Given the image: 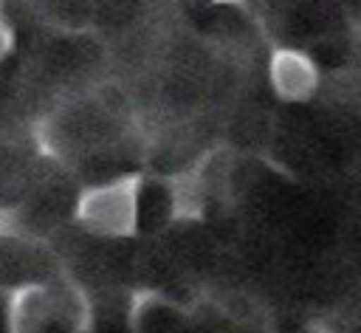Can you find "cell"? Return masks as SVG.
<instances>
[{
  "label": "cell",
  "instance_id": "3957f363",
  "mask_svg": "<svg viewBox=\"0 0 361 333\" xmlns=\"http://www.w3.org/2000/svg\"><path fill=\"white\" fill-rule=\"evenodd\" d=\"M6 333H42L54 322L48 282H23L6 291Z\"/></svg>",
  "mask_w": 361,
  "mask_h": 333
},
{
  "label": "cell",
  "instance_id": "6da1fadb",
  "mask_svg": "<svg viewBox=\"0 0 361 333\" xmlns=\"http://www.w3.org/2000/svg\"><path fill=\"white\" fill-rule=\"evenodd\" d=\"M147 181L141 172H124L85 186L73 200V220L96 237H133L141 226Z\"/></svg>",
  "mask_w": 361,
  "mask_h": 333
},
{
  "label": "cell",
  "instance_id": "7a4b0ae2",
  "mask_svg": "<svg viewBox=\"0 0 361 333\" xmlns=\"http://www.w3.org/2000/svg\"><path fill=\"white\" fill-rule=\"evenodd\" d=\"M268 82L282 102H307L319 90L322 73L310 54L290 45H274L268 56Z\"/></svg>",
  "mask_w": 361,
  "mask_h": 333
},
{
  "label": "cell",
  "instance_id": "5b68a950",
  "mask_svg": "<svg viewBox=\"0 0 361 333\" xmlns=\"http://www.w3.org/2000/svg\"><path fill=\"white\" fill-rule=\"evenodd\" d=\"M11 48H14V28H11V23L6 20V14L0 8V62L11 54Z\"/></svg>",
  "mask_w": 361,
  "mask_h": 333
},
{
  "label": "cell",
  "instance_id": "277c9868",
  "mask_svg": "<svg viewBox=\"0 0 361 333\" xmlns=\"http://www.w3.org/2000/svg\"><path fill=\"white\" fill-rule=\"evenodd\" d=\"M54 322L68 333H87L93 327V302L82 282H76L68 271H59L48 279Z\"/></svg>",
  "mask_w": 361,
  "mask_h": 333
},
{
  "label": "cell",
  "instance_id": "8992f818",
  "mask_svg": "<svg viewBox=\"0 0 361 333\" xmlns=\"http://www.w3.org/2000/svg\"><path fill=\"white\" fill-rule=\"evenodd\" d=\"M214 3H248V0H214Z\"/></svg>",
  "mask_w": 361,
  "mask_h": 333
}]
</instances>
